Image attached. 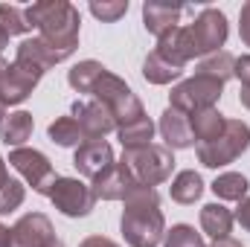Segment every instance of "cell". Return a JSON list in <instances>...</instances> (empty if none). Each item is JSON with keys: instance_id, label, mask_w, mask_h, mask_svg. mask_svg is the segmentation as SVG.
Masks as SVG:
<instances>
[{"instance_id": "17", "label": "cell", "mask_w": 250, "mask_h": 247, "mask_svg": "<svg viewBox=\"0 0 250 247\" xmlns=\"http://www.w3.org/2000/svg\"><path fill=\"white\" fill-rule=\"evenodd\" d=\"M157 128H160V134H163L169 151H175V148H189V145L195 143L192 125H189V114L172 108V105L160 114V125H157Z\"/></svg>"}, {"instance_id": "20", "label": "cell", "mask_w": 250, "mask_h": 247, "mask_svg": "<svg viewBox=\"0 0 250 247\" xmlns=\"http://www.w3.org/2000/svg\"><path fill=\"white\" fill-rule=\"evenodd\" d=\"M32 128H35V120L29 111H15L9 114L3 123H0V140L6 145H15V148H23V143L32 137Z\"/></svg>"}, {"instance_id": "40", "label": "cell", "mask_w": 250, "mask_h": 247, "mask_svg": "<svg viewBox=\"0 0 250 247\" xmlns=\"http://www.w3.org/2000/svg\"><path fill=\"white\" fill-rule=\"evenodd\" d=\"M6 181H9V172H6V160L0 157V186L6 184Z\"/></svg>"}, {"instance_id": "4", "label": "cell", "mask_w": 250, "mask_h": 247, "mask_svg": "<svg viewBox=\"0 0 250 247\" xmlns=\"http://www.w3.org/2000/svg\"><path fill=\"white\" fill-rule=\"evenodd\" d=\"M90 93H93L96 102H102V105L111 108V114H114V120H117V128H123V125L146 117L143 102L137 99V93L125 84L120 76H114L111 70H105V73L99 76V82L93 84Z\"/></svg>"}, {"instance_id": "31", "label": "cell", "mask_w": 250, "mask_h": 247, "mask_svg": "<svg viewBox=\"0 0 250 247\" xmlns=\"http://www.w3.org/2000/svg\"><path fill=\"white\" fill-rule=\"evenodd\" d=\"M23 198H26V189L21 181H6V184L0 186V215H6V212H15L21 204H23Z\"/></svg>"}, {"instance_id": "15", "label": "cell", "mask_w": 250, "mask_h": 247, "mask_svg": "<svg viewBox=\"0 0 250 247\" xmlns=\"http://www.w3.org/2000/svg\"><path fill=\"white\" fill-rule=\"evenodd\" d=\"M181 12H184V6H178V3L148 0V3H143V26H146L151 35L163 38L166 32L178 29V23H181Z\"/></svg>"}, {"instance_id": "21", "label": "cell", "mask_w": 250, "mask_h": 247, "mask_svg": "<svg viewBox=\"0 0 250 247\" xmlns=\"http://www.w3.org/2000/svg\"><path fill=\"white\" fill-rule=\"evenodd\" d=\"M233 221H236L233 212L227 206H221V204H207L201 209V227L212 239H227L230 230H233Z\"/></svg>"}, {"instance_id": "12", "label": "cell", "mask_w": 250, "mask_h": 247, "mask_svg": "<svg viewBox=\"0 0 250 247\" xmlns=\"http://www.w3.org/2000/svg\"><path fill=\"white\" fill-rule=\"evenodd\" d=\"M53 239H56L53 221L44 212H26L12 227V245L9 247H47Z\"/></svg>"}, {"instance_id": "33", "label": "cell", "mask_w": 250, "mask_h": 247, "mask_svg": "<svg viewBox=\"0 0 250 247\" xmlns=\"http://www.w3.org/2000/svg\"><path fill=\"white\" fill-rule=\"evenodd\" d=\"M233 76L242 82V87H250V56H242V59H236Z\"/></svg>"}, {"instance_id": "35", "label": "cell", "mask_w": 250, "mask_h": 247, "mask_svg": "<svg viewBox=\"0 0 250 247\" xmlns=\"http://www.w3.org/2000/svg\"><path fill=\"white\" fill-rule=\"evenodd\" d=\"M245 230L250 233V198H245V201H239V209H236V215H233Z\"/></svg>"}, {"instance_id": "18", "label": "cell", "mask_w": 250, "mask_h": 247, "mask_svg": "<svg viewBox=\"0 0 250 247\" xmlns=\"http://www.w3.org/2000/svg\"><path fill=\"white\" fill-rule=\"evenodd\" d=\"M157 53L163 59H169L178 67H187L192 59H195V50H192V41H189L187 26H178L172 32H166L163 38H157Z\"/></svg>"}, {"instance_id": "39", "label": "cell", "mask_w": 250, "mask_h": 247, "mask_svg": "<svg viewBox=\"0 0 250 247\" xmlns=\"http://www.w3.org/2000/svg\"><path fill=\"white\" fill-rule=\"evenodd\" d=\"M239 102H242V105L250 111V87H242V93H239Z\"/></svg>"}, {"instance_id": "30", "label": "cell", "mask_w": 250, "mask_h": 247, "mask_svg": "<svg viewBox=\"0 0 250 247\" xmlns=\"http://www.w3.org/2000/svg\"><path fill=\"white\" fill-rule=\"evenodd\" d=\"M163 247H207L201 233H195V227L189 224H175L166 236H163Z\"/></svg>"}, {"instance_id": "6", "label": "cell", "mask_w": 250, "mask_h": 247, "mask_svg": "<svg viewBox=\"0 0 250 247\" xmlns=\"http://www.w3.org/2000/svg\"><path fill=\"white\" fill-rule=\"evenodd\" d=\"M224 93V84L215 82V79H207V76H192L187 82L175 84L172 93H169V105L184 111V114H195V111H204V108H215V102L221 99Z\"/></svg>"}, {"instance_id": "44", "label": "cell", "mask_w": 250, "mask_h": 247, "mask_svg": "<svg viewBox=\"0 0 250 247\" xmlns=\"http://www.w3.org/2000/svg\"><path fill=\"white\" fill-rule=\"evenodd\" d=\"M3 120H6V105L0 102V123H3Z\"/></svg>"}, {"instance_id": "16", "label": "cell", "mask_w": 250, "mask_h": 247, "mask_svg": "<svg viewBox=\"0 0 250 247\" xmlns=\"http://www.w3.org/2000/svg\"><path fill=\"white\" fill-rule=\"evenodd\" d=\"M134 178L125 172L123 163H114L111 169H105L99 178H93V184H90V189H93V195H96V201L102 198V201H125V195L134 189Z\"/></svg>"}, {"instance_id": "28", "label": "cell", "mask_w": 250, "mask_h": 247, "mask_svg": "<svg viewBox=\"0 0 250 247\" xmlns=\"http://www.w3.org/2000/svg\"><path fill=\"white\" fill-rule=\"evenodd\" d=\"M248 189H250L248 178L239 175V172H224V175H218L212 181V192L221 201H245L248 198Z\"/></svg>"}, {"instance_id": "38", "label": "cell", "mask_w": 250, "mask_h": 247, "mask_svg": "<svg viewBox=\"0 0 250 247\" xmlns=\"http://www.w3.org/2000/svg\"><path fill=\"white\" fill-rule=\"evenodd\" d=\"M212 247H242V242H236V239H230V236H227V239H215Z\"/></svg>"}, {"instance_id": "26", "label": "cell", "mask_w": 250, "mask_h": 247, "mask_svg": "<svg viewBox=\"0 0 250 247\" xmlns=\"http://www.w3.org/2000/svg\"><path fill=\"white\" fill-rule=\"evenodd\" d=\"M117 137H120L123 148H146V145H151V140H154V123H151L148 117H140V120H134V123L117 128Z\"/></svg>"}, {"instance_id": "14", "label": "cell", "mask_w": 250, "mask_h": 247, "mask_svg": "<svg viewBox=\"0 0 250 247\" xmlns=\"http://www.w3.org/2000/svg\"><path fill=\"white\" fill-rule=\"evenodd\" d=\"M64 59H67V56L59 53V50H53L41 35H38V38L21 41V44H18V53H15V62L26 64V67H32V70H38L41 76H44L50 67H56L59 62H64Z\"/></svg>"}, {"instance_id": "25", "label": "cell", "mask_w": 250, "mask_h": 247, "mask_svg": "<svg viewBox=\"0 0 250 247\" xmlns=\"http://www.w3.org/2000/svg\"><path fill=\"white\" fill-rule=\"evenodd\" d=\"M169 192H172V201H178V204H195L204 195V181L195 169H184L175 175Z\"/></svg>"}, {"instance_id": "11", "label": "cell", "mask_w": 250, "mask_h": 247, "mask_svg": "<svg viewBox=\"0 0 250 247\" xmlns=\"http://www.w3.org/2000/svg\"><path fill=\"white\" fill-rule=\"evenodd\" d=\"M73 120L82 125L87 140H102L105 134H111L117 128V120L111 114L108 105L90 99V102H73Z\"/></svg>"}, {"instance_id": "13", "label": "cell", "mask_w": 250, "mask_h": 247, "mask_svg": "<svg viewBox=\"0 0 250 247\" xmlns=\"http://www.w3.org/2000/svg\"><path fill=\"white\" fill-rule=\"evenodd\" d=\"M117 160H114V148L105 143V140H87L84 145H79L76 148V154H73V166H76V172L79 175H84V178H99L105 169H111Z\"/></svg>"}, {"instance_id": "10", "label": "cell", "mask_w": 250, "mask_h": 247, "mask_svg": "<svg viewBox=\"0 0 250 247\" xmlns=\"http://www.w3.org/2000/svg\"><path fill=\"white\" fill-rule=\"evenodd\" d=\"M41 82V73L26 67V64L12 62L6 67L3 79H0V102L3 105H21Z\"/></svg>"}, {"instance_id": "22", "label": "cell", "mask_w": 250, "mask_h": 247, "mask_svg": "<svg viewBox=\"0 0 250 247\" xmlns=\"http://www.w3.org/2000/svg\"><path fill=\"white\" fill-rule=\"evenodd\" d=\"M233 67H236V56H230L227 50H218L212 56H204L198 67H195V76H207V79H215V82H230L233 79Z\"/></svg>"}, {"instance_id": "32", "label": "cell", "mask_w": 250, "mask_h": 247, "mask_svg": "<svg viewBox=\"0 0 250 247\" xmlns=\"http://www.w3.org/2000/svg\"><path fill=\"white\" fill-rule=\"evenodd\" d=\"M125 12H128V0H93L90 3V15L93 18H99L102 23H114V21H120Z\"/></svg>"}, {"instance_id": "9", "label": "cell", "mask_w": 250, "mask_h": 247, "mask_svg": "<svg viewBox=\"0 0 250 247\" xmlns=\"http://www.w3.org/2000/svg\"><path fill=\"white\" fill-rule=\"evenodd\" d=\"M9 166H15L21 172V178L32 186L38 195H47V189L59 178L53 172V163L44 151L38 148H12L9 151Z\"/></svg>"}, {"instance_id": "36", "label": "cell", "mask_w": 250, "mask_h": 247, "mask_svg": "<svg viewBox=\"0 0 250 247\" xmlns=\"http://www.w3.org/2000/svg\"><path fill=\"white\" fill-rule=\"evenodd\" d=\"M79 247H120V245L111 242V239H105V236H87Z\"/></svg>"}, {"instance_id": "29", "label": "cell", "mask_w": 250, "mask_h": 247, "mask_svg": "<svg viewBox=\"0 0 250 247\" xmlns=\"http://www.w3.org/2000/svg\"><path fill=\"white\" fill-rule=\"evenodd\" d=\"M0 29L12 38V35H23L29 32V21H26V12L21 6H12V3H0Z\"/></svg>"}, {"instance_id": "41", "label": "cell", "mask_w": 250, "mask_h": 247, "mask_svg": "<svg viewBox=\"0 0 250 247\" xmlns=\"http://www.w3.org/2000/svg\"><path fill=\"white\" fill-rule=\"evenodd\" d=\"M6 44H9V35H6V32L0 29V53H3V47H6Z\"/></svg>"}, {"instance_id": "8", "label": "cell", "mask_w": 250, "mask_h": 247, "mask_svg": "<svg viewBox=\"0 0 250 247\" xmlns=\"http://www.w3.org/2000/svg\"><path fill=\"white\" fill-rule=\"evenodd\" d=\"M187 32H189V41H192L195 56H212L227 41V18H224V12L207 6L187 26Z\"/></svg>"}, {"instance_id": "37", "label": "cell", "mask_w": 250, "mask_h": 247, "mask_svg": "<svg viewBox=\"0 0 250 247\" xmlns=\"http://www.w3.org/2000/svg\"><path fill=\"white\" fill-rule=\"evenodd\" d=\"M12 245V230L6 224H0V247H9Z\"/></svg>"}, {"instance_id": "2", "label": "cell", "mask_w": 250, "mask_h": 247, "mask_svg": "<svg viewBox=\"0 0 250 247\" xmlns=\"http://www.w3.org/2000/svg\"><path fill=\"white\" fill-rule=\"evenodd\" d=\"M23 12H26L29 26H35L41 32V38L53 50L64 53L67 59L76 53L82 18H79V9L73 3H67V0H41V3L26 6Z\"/></svg>"}, {"instance_id": "5", "label": "cell", "mask_w": 250, "mask_h": 247, "mask_svg": "<svg viewBox=\"0 0 250 247\" xmlns=\"http://www.w3.org/2000/svg\"><path fill=\"white\" fill-rule=\"evenodd\" d=\"M248 148H250V125L242 123V120H227V128L218 140L198 145V160L207 169H221V166L236 163Z\"/></svg>"}, {"instance_id": "42", "label": "cell", "mask_w": 250, "mask_h": 247, "mask_svg": "<svg viewBox=\"0 0 250 247\" xmlns=\"http://www.w3.org/2000/svg\"><path fill=\"white\" fill-rule=\"evenodd\" d=\"M47 247H64V242H62V239H53V242H50Z\"/></svg>"}, {"instance_id": "34", "label": "cell", "mask_w": 250, "mask_h": 247, "mask_svg": "<svg viewBox=\"0 0 250 247\" xmlns=\"http://www.w3.org/2000/svg\"><path fill=\"white\" fill-rule=\"evenodd\" d=\"M239 35H242V44L250 47V0L242 6V15H239Z\"/></svg>"}, {"instance_id": "24", "label": "cell", "mask_w": 250, "mask_h": 247, "mask_svg": "<svg viewBox=\"0 0 250 247\" xmlns=\"http://www.w3.org/2000/svg\"><path fill=\"white\" fill-rule=\"evenodd\" d=\"M47 134H50V140H53L56 145H62V148H79V145L87 143L82 125L76 123L73 117H59L56 123H50Z\"/></svg>"}, {"instance_id": "43", "label": "cell", "mask_w": 250, "mask_h": 247, "mask_svg": "<svg viewBox=\"0 0 250 247\" xmlns=\"http://www.w3.org/2000/svg\"><path fill=\"white\" fill-rule=\"evenodd\" d=\"M6 67H9V64L3 62V56H0V79H3V73H6Z\"/></svg>"}, {"instance_id": "7", "label": "cell", "mask_w": 250, "mask_h": 247, "mask_svg": "<svg viewBox=\"0 0 250 247\" xmlns=\"http://www.w3.org/2000/svg\"><path fill=\"white\" fill-rule=\"evenodd\" d=\"M47 198L53 201V206L59 212H64L67 218H84L96 206L93 189L87 184H82L79 178H56L53 186L47 189Z\"/></svg>"}, {"instance_id": "23", "label": "cell", "mask_w": 250, "mask_h": 247, "mask_svg": "<svg viewBox=\"0 0 250 247\" xmlns=\"http://www.w3.org/2000/svg\"><path fill=\"white\" fill-rule=\"evenodd\" d=\"M181 73H184V67H178V64H172L169 59H163L157 50L148 53L146 62H143V79L151 82V84H169V82L181 79Z\"/></svg>"}, {"instance_id": "19", "label": "cell", "mask_w": 250, "mask_h": 247, "mask_svg": "<svg viewBox=\"0 0 250 247\" xmlns=\"http://www.w3.org/2000/svg\"><path fill=\"white\" fill-rule=\"evenodd\" d=\"M189 125H192V137L201 145V143L218 140L224 134V128H227V120H224V114L218 108H204V111L189 114Z\"/></svg>"}, {"instance_id": "27", "label": "cell", "mask_w": 250, "mask_h": 247, "mask_svg": "<svg viewBox=\"0 0 250 247\" xmlns=\"http://www.w3.org/2000/svg\"><path fill=\"white\" fill-rule=\"evenodd\" d=\"M105 70H108L105 64L87 59V62L73 64V70L67 73V82H70V87H73V90H79V93H90V90H93V84L99 82V76H102Z\"/></svg>"}, {"instance_id": "3", "label": "cell", "mask_w": 250, "mask_h": 247, "mask_svg": "<svg viewBox=\"0 0 250 247\" xmlns=\"http://www.w3.org/2000/svg\"><path fill=\"white\" fill-rule=\"evenodd\" d=\"M125 172L134 178L137 186H154L166 184L172 178V169H175V154L166 148V145H146V148H123V160Z\"/></svg>"}, {"instance_id": "1", "label": "cell", "mask_w": 250, "mask_h": 247, "mask_svg": "<svg viewBox=\"0 0 250 247\" xmlns=\"http://www.w3.org/2000/svg\"><path fill=\"white\" fill-rule=\"evenodd\" d=\"M123 236L131 247H157L166 236V218L160 212V195L148 186H134L125 195Z\"/></svg>"}]
</instances>
